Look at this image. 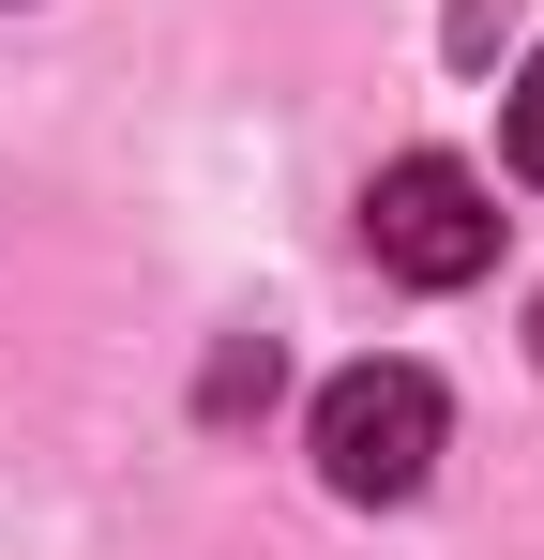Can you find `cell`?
I'll return each mask as SVG.
<instances>
[{
    "instance_id": "6da1fadb",
    "label": "cell",
    "mask_w": 544,
    "mask_h": 560,
    "mask_svg": "<svg viewBox=\"0 0 544 560\" xmlns=\"http://www.w3.org/2000/svg\"><path fill=\"white\" fill-rule=\"evenodd\" d=\"M439 378L424 364H348L333 394H318V485L333 500H409L424 469H439Z\"/></svg>"
},
{
    "instance_id": "7a4b0ae2",
    "label": "cell",
    "mask_w": 544,
    "mask_h": 560,
    "mask_svg": "<svg viewBox=\"0 0 544 560\" xmlns=\"http://www.w3.org/2000/svg\"><path fill=\"white\" fill-rule=\"evenodd\" d=\"M363 243H378V273H409V288H469L499 258V197L469 183L453 152H393L378 197H363Z\"/></svg>"
},
{
    "instance_id": "3957f363",
    "label": "cell",
    "mask_w": 544,
    "mask_h": 560,
    "mask_svg": "<svg viewBox=\"0 0 544 560\" xmlns=\"http://www.w3.org/2000/svg\"><path fill=\"white\" fill-rule=\"evenodd\" d=\"M499 137H515V167L544 183V46H530V77H515V106H499Z\"/></svg>"
},
{
    "instance_id": "277c9868",
    "label": "cell",
    "mask_w": 544,
    "mask_h": 560,
    "mask_svg": "<svg viewBox=\"0 0 544 560\" xmlns=\"http://www.w3.org/2000/svg\"><path fill=\"white\" fill-rule=\"evenodd\" d=\"M530 349H544V303H530Z\"/></svg>"
}]
</instances>
